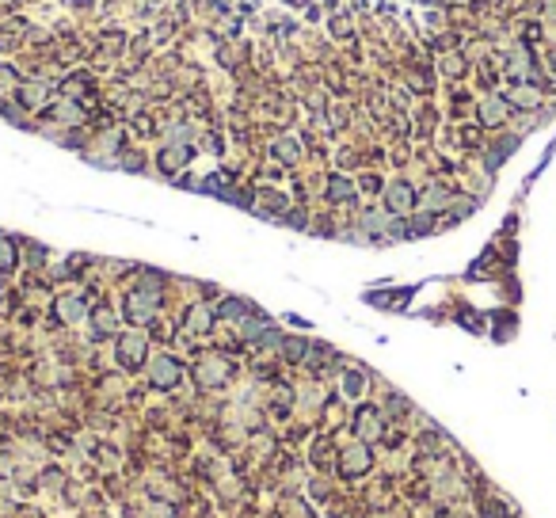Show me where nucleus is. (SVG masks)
Returning a JSON list of instances; mask_svg holds the SVG:
<instances>
[{
  "label": "nucleus",
  "instance_id": "obj_20",
  "mask_svg": "<svg viewBox=\"0 0 556 518\" xmlns=\"http://www.w3.org/2000/svg\"><path fill=\"white\" fill-rule=\"evenodd\" d=\"M218 313H221V316H229V320H237V324H240V320H248V316H252V305H248V301H237V297H225Z\"/></svg>",
  "mask_w": 556,
  "mask_h": 518
},
{
  "label": "nucleus",
  "instance_id": "obj_15",
  "mask_svg": "<svg viewBox=\"0 0 556 518\" xmlns=\"http://www.w3.org/2000/svg\"><path fill=\"white\" fill-rule=\"evenodd\" d=\"M354 183L347 180V175H332L328 180V202H335V206H347V202H354Z\"/></svg>",
  "mask_w": 556,
  "mask_h": 518
},
{
  "label": "nucleus",
  "instance_id": "obj_8",
  "mask_svg": "<svg viewBox=\"0 0 556 518\" xmlns=\"http://www.w3.org/2000/svg\"><path fill=\"white\" fill-rule=\"evenodd\" d=\"M416 206H419V195H416V187H412L408 180H393L389 187H385V210L389 214L404 218V214H412Z\"/></svg>",
  "mask_w": 556,
  "mask_h": 518
},
{
  "label": "nucleus",
  "instance_id": "obj_10",
  "mask_svg": "<svg viewBox=\"0 0 556 518\" xmlns=\"http://www.w3.org/2000/svg\"><path fill=\"white\" fill-rule=\"evenodd\" d=\"M191 156H194V149L191 145H172V141H168L164 149H160V156H156V164H160V172H179V168H187L191 164Z\"/></svg>",
  "mask_w": 556,
  "mask_h": 518
},
{
  "label": "nucleus",
  "instance_id": "obj_22",
  "mask_svg": "<svg viewBox=\"0 0 556 518\" xmlns=\"http://www.w3.org/2000/svg\"><path fill=\"white\" fill-rule=\"evenodd\" d=\"M259 214H263V218H278V214H286V199H282L278 191L263 195V199H259Z\"/></svg>",
  "mask_w": 556,
  "mask_h": 518
},
{
  "label": "nucleus",
  "instance_id": "obj_17",
  "mask_svg": "<svg viewBox=\"0 0 556 518\" xmlns=\"http://www.w3.org/2000/svg\"><path fill=\"white\" fill-rule=\"evenodd\" d=\"M309 354V339H301V335H286L282 339V359L286 362H301Z\"/></svg>",
  "mask_w": 556,
  "mask_h": 518
},
{
  "label": "nucleus",
  "instance_id": "obj_21",
  "mask_svg": "<svg viewBox=\"0 0 556 518\" xmlns=\"http://www.w3.org/2000/svg\"><path fill=\"white\" fill-rule=\"evenodd\" d=\"M343 393H347L351 400L362 397V393H366V374H362V370H347V374H343Z\"/></svg>",
  "mask_w": 556,
  "mask_h": 518
},
{
  "label": "nucleus",
  "instance_id": "obj_5",
  "mask_svg": "<svg viewBox=\"0 0 556 518\" xmlns=\"http://www.w3.org/2000/svg\"><path fill=\"white\" fill-rule=\"evenodd\" d=\"M373 469V454L366 442H354V446H343L339 450V476L343 480H358Z\"/></svg>",
  "mask_w": 556,
  "mask_h": 518
},
{
  "label": "nucleus",
  "instance_id": "obj_7",
  "mask_svg": "<svg viewBox=\"0 0 556 518\" xmlns=\"http://www.w3.org/2000/svg\"><path fill=\"white\" fill-rule=\"evenodd\" d=\"M351 431H354V438L358 442H378L381 435H385V419H381V412L373 408V404H362V408L351 416Z\"/></svg>",
  "mask_w": 556,
  "mask_h": 518
},
{
  "label": "nucleus",
  "instance_id": "obj_26",
  "mask_svg": "<svg viewBox=\"0 0 556 518\" xmlns=\"http://www.w3.org/2000/svg\"><path fill=\"white\" fill-rule=\"evenodd\" d=\"M335 31H339V39H347V31H351V27H347V16H335Z\"/></svg>",
  "mask_w": 556,
  "mask_h": 518
},
{
  "label": "nucleus",
  "instance_id": "obj_2",
  "mask_svg": "<svg viewBox=\"0 0 556 518\" xmlns=\"http://www.w3.org/2000/svg\"><path fill=\"white\" fill-rule=\"evenodd\" d=\"M156 309H160V294H153V290H130L126 301H122V316L130 320L134 328H145L149 320L156 316Z\"/></svg>",
  "mask_w": 556,
  "mask_h": 518
},
{
  "label": "nucleus",
  "instance_id": "obj_12",
  "mask_svg": "<svg viewBox=\"0 0 556 518\" xmlns=\"http://www.w3.org/2000/svg\"><path fill=\"white\" fill-rule=\"evenodd\" d=\"M214 316H218V313H214L210 305H191V309H187V316H183V328H187V332H194V335H199V332H210V328H214Z\"/></svg>",
  "mask_w": 556,
  "mask_h": 518
},
{
  "label": "nucleus",
  "instance_id": "obj_11",
  "mask_svg": "<svg viewBox=\"0 0 556 518\" xmlns=\"http://www.w3.org/2000/svg\"><path fill=\"white\" fill-rule=\"evenodd\" d=\"M88 320H92V335H96V339H107V335L118 332V313L111 305H96L88 313Z\"/></svg>",
  "mask_w": 556,
  "mask_h": 518
},
{
  "label": "nucleus",
  "instance_id": "obj_1",
  "mask_svg": "<svg viewBox=\"0 0 556 518\" xmlns=\"http://www.w3.org/2000/svg\"><path fill=\"white\" fill-rule=\"evenodd\" d=\"M358 233H362V240H400L408 237V225L389 210H366L358 218Z\"/></svg>",
  "mask_w": 556,
  "mask_h": 518
},
{
  "label": "nucleus",
  "instance_id": "obj_24",
  "mask_svg": "<svg viewBox=\"0 0 556 518\" xmlns=\"http://www.w3.org/2000/svg\"><path fill=\"white\" fill-rule=\"evenodd\" d=\"M16 80H20V77H16V73L8 69V65H0V84H16Z\"/></svg>",
  "mask_w": 556,
  "mask_h": 518
},
{
  "label": "nucleus",
  "instance_id": "obj_9",
  "mask_svg": "<svg viewBox=\"0 0 556 518\" xmlns=\"http://www.w3.org/2000/svg\"><path fill=\"white\" fill-rule=\"evenodd\" d=\"M88 313H92L88 297H80V294H61L58 301H54V316H58L61 324H80Z\"/></svg>",
  "mask_w": 556,
  "mask_h": 518
},
{
  "label": "nucleus",
  "instance_id": "obj_19",
  "mask_svg": "<svg viewBox=\"0 0 556 518\" xmlns=\"http://www.w3.org/2000/svg\"><path fill=\"white\" fill-rule=\"evenodd\" d=\"M446 202H450V191H446V187H438V183L427 187V191L419 195V206H423V210H442Z\"/></svg>",
  "mask_w": 556,
  "mask_h": 518
},
{
  "label": "nucleus",
  "instance_id": "obj_16",
  "mask_svg": "<svg viewBox=\"0 0 556 518\" xmlns=\"http://www.w3.org/2000/svg\"><path fill=\"white\" fill-rule=\"evenodd\" d=\"M503 118H507V103L499 96H488L480 103V122H484V126H499Z\"/></svg>",
  "mask_w": 556,
  "mask_h": 518
},
{
  "label": "nucleus",
  "instance_id": "obj_23",
  "mask_svg": "<svg viewBox=\"0 0 556 518\" xmlns=\"http://www.w3.org/2000/svg\"><path fill=\"white\" fill-rule=\"evenodd\" d=\"M50 118H58V122H80V107L77 103H61V107H50Z\"/></svg>",
  "mask_w": 556,
  "mask_h": 518
},
{
  "label": "nucleus",
  "instance_id": "obj_25",
  "mask_svg": "<svg viewBox=\"0 0 556 518\" xmlns=\"http://www.w3.org/2000/svg\"><path fill=\"white\" fill-rule=\"evenodd\" d=\"M286 221H290V225H297V229H305V214H297V210H290V214H286Z\"/></svg>",
  "mask_w": 556,
  "mask_h": 518
},
{
  "label": "nucleus",
  "instance_id": "obj_13",
  "mask_svg": "<svg viewBox=\"0 0 556 518\" xmlns=\"http://www.w3.org/2000/svg\"><path fill=\"white\" fill-rule=\"evenodd\" d=\"M271 156H275L278 164H297L301 160V141L297 137H275L271 141Z\"/></svg>",
  "mask_w": 556,
  "mask_h": 518
},
{
  "label": "nucleus",
  "instance_id": "obj_6",
  "mask_svg": "<svg viewBox=\"0 0 556 518\" xmlns=\"http://www.w3.org/2000/svg\"><path fill=\"white\" fill-rule=\"evenodd\" d=\"M229 362L221 359V354H206V359L194 362V385L199 389H221L225 381H229Z\"/></svg>",
  "mask_w": 556,
  "mask_h": 518
},
{
  "label": "nucleus",
  "instance_id": "obj_18",
  "mask_svg": "<svg viewBox=\"0 0 556 518\" xmlns=\"http://www.w3.org/2000/svg\"><path fill=\"white\" fill-rule=\"evenodd\" d=\"M16 263H20V252H16L12 237H4V233H0V275L16 271Z\"/></svg>",
  "mask_w": 556,
  "mask_h": 518
},
{
  "label": "nucleus",
  "instance_id": "obj_14",
  "mask_svg": "<svg viewBox=\"0 0 556 518\" xmlns=\"http://www.w3.org/2000/svg\"><path fill=\"white\" fill-rule=\"evenodd\" d=\"M16 99H20L23 111H39L46 103V84L31 80V84H20V92H16Z\"/></svg>",
  "mask_w": 556,
  "mask_h": 518
},
{
  "label": "nucleus",
  "instance_id": "obj_3",
  "mask_svg": "<svg viewBox=\"0 0 556 518\" xmlns=\"http://www.w3.org/2000/svg\"><path fill=\"white\" fill-rule=\"evenodd\" d=\"M149 385L160 393H172L179 381H183V362L175 359V354H156V359H149Z\"/></svg>",
  "mask_w": 556,
  "mask_h": 518
},
{
  "label": "nucleus",
  "instance_id": "obj_4",
  "mask_svg": "<svg viewBox=\"0 0 556 518\" xmlns=\"http://www.w3.org/2000/svg\"><path fill=\"white\" fill-rule=\"evenodd\" d=\"M115 359L122 370H141L149 359V339L141 332H122L118 343H115Z\"/></svg>",
  "mask_w": 556,
  "mask_h": 518
}]
</instances>
